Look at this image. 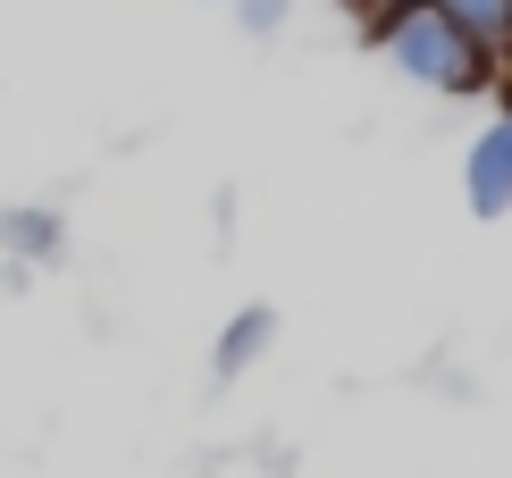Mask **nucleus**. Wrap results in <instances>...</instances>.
I'll use <instances>...</instances> for the list:
<instances>
[{"label":"nucleus","mask_w":512,"mask_h":478,"mask_svg":"<svg viewBox=\"0 0 512 478\" xmlns=\"http://www.w3.org/2000/svg\"><path fill=\"white\" fill-rule=\"evenodd\" d=\"M269 344H277V311H269V302H244V311L219 328V344H210V378H219V386H236L244 369L269 353Z\"/></svg>","instance_id":"obj_3"},{"label":"nucleus","mask_w":512,"mask_h":478,"mask_svg":"<svg viewBox=\"0 0 512 478\" xmlns=\"http://www.w3.org/2000/svg\"><path fill=\"white\" fill-rule=\"evenodd\" d=\"M345 9L361 17V26H387V17H395V9H412V0H345Z\"/></svg>","instance_id":"obj_7"},{"label":"nucleus","mask_w":512,"mask_h":478,"mask_svg":"<svg viewBox=\"0 0 512 478\" xmlns=\"http://www.w3.org/2000/svg\"><path fill=\"white\" fill-rule=\"evenodd\" d=\"M286 17H294V0H236V26H244L252 42H269Z\"/></svg>","instance_id":"obj_6"},{"label":"nucleus","mask_w":512,"mask_h":478,"mask_svg":"<svg viewBox=\"0 0 512 478\" xmlns=\"http://www.w3.org/2000/svg\"><path fill=\"white\" fill-rule=\"evenodd\" d=\"M462 202H471V219H504L512 210V110L487 118L471 151H462Z\"/></svg>","instance_id":"obj_2"},{"label":"nucleus","mask_w":512,"mask_h":478,"mask_svg":"<svg viewBox=\"0 0 512 478\" xmlns=\"http://www.w3.org/2000/svg\"><path fill=\"white\" fill-rule=\"evenodd\" d=\"M59 210H42V202H17V210H0V252L17 260V269H26V260H51L59 252Z\"/></svg>","instance_id":"obj_5"},{"label":"nucleus","mask_w":512,"mask_h":478,"mask_svg":"<svg viewBox=\"0 0 512 478\" xmlns=\"http://www.w3.org/2000/svg\"><path fill=\"white\" fill-rule=\"evenodd\" d=\"M370 42H378V59H387L403 84H420V93H445V101H471V93H487V84L504 76L471 34L445 26L429 0H412V9H395L387 26H370Z\"/></svg>","instance_id":"obj_1"},{"label":"nucleus","mask_w":512,"mask_h":478,"mask_svg":"<svg viewBox=\"0 0 512 478\" xmlns=\"http://www.w3.org/2000/svg\"><path fill=\"white\" fill-rule=\"evenodd\" d=\"M454 34H471L496 68H512V0H429Z\"/></svg>","instance_id":"obj_4"}]
</instances>
